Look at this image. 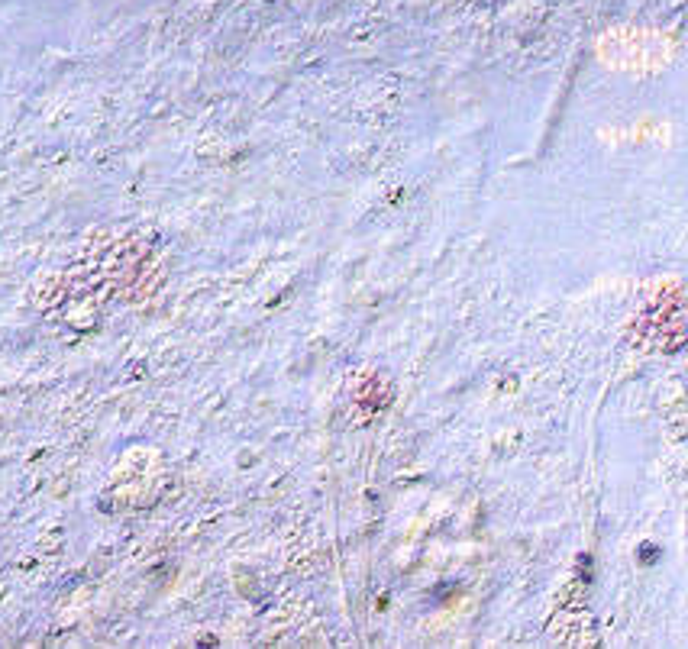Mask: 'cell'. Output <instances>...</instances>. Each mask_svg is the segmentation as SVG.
<instances>
[{"instance_id":"6da1fadb","label":"cell","mask_w":688,"mask_h":649,"mask_svg":"<svg viewBox=\"0 0 688 649\" xmlns=\"http://www.w3.org/2000/svg\"><path fill=\"white\" fill-rule=\"evenodd\" d=\"M669 49V39L653 30H614L598 42L601 62L624 68V72H650V68L666 65Z\"/></svg>"}]
</instances>
